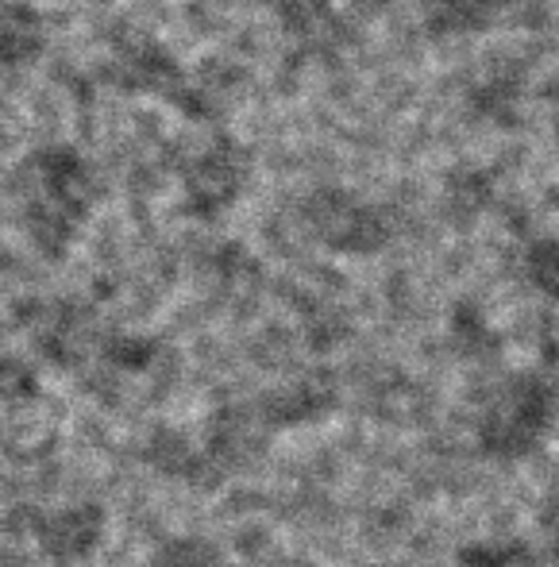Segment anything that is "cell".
<instances>
[{"label": "cell", "mask_w": 559, "mask_h": 567, "mask_svg": "<svg viewBox=\"0 0 559 567\" xmlns=\"http://www.w3.org/2000/svg\"><path fill=\"white\" fill-rule=\"evenodd\" d=\"M506 0H421V20L441 39H467L490 28Z\"/></svg>", "instance_id": "6da1fadb"}, {"label": "cell", "mask_w": 559, "mask_h": 567, "mask_svg": "<svg viewBox=\"0 0 559 567\" xmlns=\"http://www.w3.org/2000/svg\"><path fill=\"white\" fill-rule=\"evenodd\" d=\"M548 93H552V105H556V127H559V78L552 82V90H548Z\"/></svg>", "instance_id": "7a4b0ae2"}]
</instances>
